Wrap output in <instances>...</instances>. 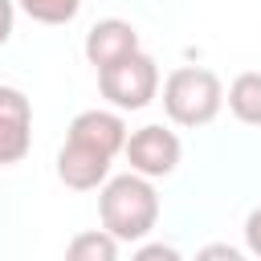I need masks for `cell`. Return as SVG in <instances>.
Returning a JSON list of instances; mask_svg holds the SVG:
<instances>
[{"instance_id":"6da1fadb","label":"cell","mask_w":261,"mask_h":261,"mask_svg":"<svg viewBox=\"0 0 261 261\" xmlns=\"http://www.w3.org/2000/svg\"><path fill=\"white\" fill-rule=\"evenodd\" d=\"M98 216L114 241H143L159 220V192L147 175H114L98 192Z\"/></svg>"},{"instance_id":"7a4b0ae2","label":"cell","mask_w":261,"mask_h":261,"mask_svg":"<svg viewBox=\"0 0 261 261\" xmlns=\"http://www.w3.org/2000/svg\"><path fill=\"white\" fill-rule=\"evenodd\" d=\"M224 106V86L204 65H179L163 82V110L175 126H208Z\"/></svg>"},{"instance_id":"3957f363","label":"cell","mask_w":261,"mask_h":261,"mask_svg":"<svg viewBox=\"0 0 261 261\" xmlns=\"http://www.w3.org/2000/svg\"><path fill=\"white\" fill-rule=\"evenodd\" d=\"M98 90L114 110H143L159 94V65H155V57L135 49L130 57L98 69Z\"/></svg>"},{"instance_id":"277c9868","label":"cell","mask_w":261,"mask_h":261,"mask_svg":"<svg viewBox=\"0 0 261 261\" xmlns=\"http://www.w3.org/2000/svg\"><path fill=\"white\" fill-rule=\"evenodd\" d=\"M122 155H126V163H130L135 175L159 179V175L175 171V163H179V139H175V130L151 122V126H139V130L126 135Z\"/></svg>"},{"instance_id":"5b68a950","label":"cell","mask_w":261,"mask_h":261,"mask_svg":"<svg viewBox=\"0 0 261 261\" xmlns=\"http://www.w3.org/2000/svg\"><path fill=\"white\" fill-rule=\"evenodd\" d=\"M33 147V102L16 86H0V167L20 163Z\"/></svg>"},{"instance_id":"8992f818","label":"cell","mask_w":261,"mask_h":261,"mask_svg":"<svg viewBox=\"0 0 261 261\" xmlns=\"http://www.w3.org/2000/svg\"><path fill=\"white\" fill-rule=\"evenodd\" d=\"M106 175H110V155H102V151H94L86 143H73V139L61 143V151H57V179L65 188L90 192V188L106 184Z\"/></svg>"},{"instance_id":"52a82bcc","label":"cell","mask_w":261,"mask_h":261,"mask_svg":"<svg viewBox=\"0 0 261 261\" xmlns=\"http://www.w3.org/2000/svg\"><path fill=\"white\" fill-rule=\"evenodd\" d=\"M82 49H86V61L94 69H106V65H114V61H122V57H130L139 49V33H135L130 20L106 16V20H98L86 33V45Z\"/></svg>"},{"instance_id":"ba28073f","label":"cell","mask_w":261,"mask_h":261,"mask_svg":"<svg viewBox=\"0 0 261 261\" xmlns=\"http://www.w3.org/2000/svg\"><path fill=\"white\" fill-rule=\"evenodd\" d=\"M65 139H73V143H86V147H94V151H102V155H118L122 151V143H126V122L114 114V110H82L73 122H69V135Z\"/></svg>"},{"instance_id":"9c48e42d","label":"cell","mask_w":261,"mask_h":261,"mask_svg":"<svg viewBox=\"0 0 261 261\" xmlns=\"http://www.w3.org/2000/svg\"><path fill=\"white\" fill-rule=\"evenodd\" d=\"M228 110L245 122V126H261V73L249 69V73H237L228 94H224Z\"/></svg>"},{"instance_id":"30bf717a","label":"cell","mask_w":261,"mask_h":261,"mask_svg":"<svg viewBox=\"0 0 261 261\" xmlns=\"http://www.w3.org/2000/svg\"><path fill=\"white\" fill-rule=\"evenodd\" d=\"M65 261H118V241H114L106 228L77 232V237L65 245Z\"/></svg>"},{"instance_id":"8fae6325","label":"cell","mask_w":261,"mask_h":261,"mask_svg":"<svg viewBox=\"0 0 261 261\" xmlns=\"http://www.w3.org/2000/svg\"><path fill=\"white\" fill-rule=\"evenodd\" d=\"M20 8L41 24H65V20L77 16L82 0H20Z\"/></svg>"},{"instance_id":"7c38bea8","label":"cell","mask_w":261,"mask_h":261,"mask_svg":"<svg viewBox=\"0 0 261 261\" xmlns=\"http://www.w3.org/2000/svg\"><path fill=\"white\" fill-rule=\"evenodd\" d=\"M192 261H245V253L232 249V245H224V241H212V245H204Z\"/></svg>"},{"instance_id":"4fadbf2b","label":"cell","mask_w":261,"mask_h":261,"mask_svg":"<svg viewBox=\"0 0 261 261\" xmlns=\"http://www.w3.org/2000/svg\"><path fill=\"white\" fill-rule=\"evenodd\" d=\"M130 261H184V257H179V249H171V245H163V241H151V245H143Z\"/></svg>"},{"instance_id":"5bb4252c","label":"cell","mask_w":261,"mask_h":261,"mask_svg":"<svg viewBox=\"0 0 261 261\" xmlns=\"http://www.w3.org/2000/svg\"><path fill=\"white\" fill-rule=\"evenodd\" d=\"M245 245H249L253 257H261V208H253L245 216Z\"/></svg>"},{"instance_id":"9a60e30c","label":"cell","mask_w":261,"mask_h":261,"mask_svg":"<svg viewBox=\"0 0 261 261\" xmlns=\"http://www.w3.org/2000/svg\"><path fill=\"white\" fill-rule=\"evenodd\" d=\"M12 20H16V8H12V0H0V45L12 37Z\"/></svg>"}]
</instances>
